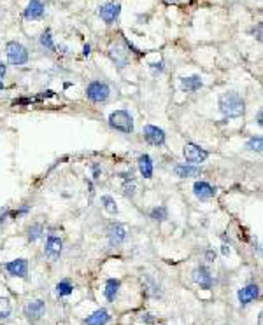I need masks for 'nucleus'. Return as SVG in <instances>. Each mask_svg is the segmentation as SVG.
I'll list each match as a JSON object with an SVG mask.
<instances>
[{
    "label": "nucleus",
    "instance_id": "9",
    "mask_svg": "<svg viewBox=\"0 0 263 325\" xmlns=\"http://www.w3.org/2000/svg\"><path fill=\"white\" fill-rule=\"evenodd\" d=\"M237 297H239L241 306H247V304L254 303L260 297V285L258 283H249V285L242 287L237 292Z\"/></svg>",
    "mask_w": 263,
    "mask_h": 325
},
{
    "label": "nucleus",
    "instance_id": "39",
    "mask_svg": "<svg viewBox=\"0 0 263 325\" xmlns=\"http://www.w3.org/2000/svg\"><path fill=\"white\" fill-rule=\"evenodd\" d=\"M256 119H258V124L262 126V119H263V114H262V110H260V112H258V117H256Z\"/></svg>",
    "mask_w": 263,
    "mask_h": 325
},
{
    "label": "nucleus",
    "instance_id": "37",
    "mask_svg": "<svg viewBox=\"0 0 263 325\" xmlns=\"http://www.w3.org/2000/svg\"><path fill=\"white\" fill-rule=\"evenodd\" d=\"M221 252H223V256H230V247H228L226 243L223 245V248H221Z\"/></svg>",
    "mask_w": 263,
    "mask_h": 325
},
{
    "label": "nucleus",
    "instance_id": "20",
    "mask_svg": "<svg viewBox=\"0 0 263 325\" xmlns=\"http://www.w3.org/2000/svg\"><path fill=\"white\" fill-rule=\"evenodd\" d=\"M175 175L179 178H189V177H198V175L202 173V170L197 168L195 165H177L174 168Z\"/></svg>",
    "mask_w": 263,
    "mask_h": 325
},
{
    "label": "nucleus",
    "instance_id": "23",
    "mask_svg": "<svg viewBox=\"0 0 263 325\" xmlns=\"http://www.w3.org/2000/svg\"><path fill=\"white\" fill-rule=\"evenodd\" d=\"M102 206H104V210L107 213H111V215H116L118 213V205H116V201H114L113 196H102Z\"/></svg>",
    "mask_w": 263,
    "mask_h": 325
},
{
    "label": "nucleus",
    "instance_id": "17",
    "mask_svg": "<svg viewBox=\"0 0 263 325\" xmlns=\"http://www.w3.org/2000/svg\"><path fill=\"white\" fill-rule=\"evenodd\" d=\"M23 16H25L26 19H40V17L44 16V4L40 0H30L25 9V13H23Z\"/></svg>",
    "mask_w": 263,
    "mask_h": 325
},
{
    "label": "nucleus",
    "instance_id": "19",
    "mask_svg": "<svg viewBox=\"0 0 263 325\" xmlns=\"http://www.w3.org/2000/svg\"><path fill=\"white\" fill-rule=\"evenodd\" d=\"M109 54H111V58H113V61L119 67V68H123V67L128 65V52L125 51L121 46H113L111 51H109Z\"/></svg>",
    "mask_w": 263,
    "mask_h": 325
},
{
    "label": "nucleus",
    "instance_id": "15",
    "mask_svg": "<svg viewBox=\"0 0 263 325\" xmlns=\"http://www.w3.org/2000/svg\"><path fill=\"white\" fill-rule=\"evenodd\" d=\"M111 322V315L107 309L100 308L96 309V311H93L92 315H88L86 318H84V325H107Z\"/></svg>",
    "mask_w": 263,
    "mask_h": 325
},
{
    "label": "nucleus",
    "instance_id": "35",
    "mask_svg": "<svg viewBox=\"0 0 263 325\" xmlns=\"http://www.w3.org/2000/svg\"><path fill=\"white\" fill-rule=\"evenodd\" d=\"M206 257H207V260H210V262H212V260H216V252L214 250H207L206 252Z\"/></svg>",
    "mask_w": 263,
    "mask_h": 325
},
{
    "label": "nucleus",
    "instance_id": "3",
    "mask_svg": "<svg viewBox=\"0 0 263 325\" xmlns=\"http://www.w3.org/2000/svg\"><path fill=\"white\" fill-rule=\"evenodd\" d=\"M109 126L121 133H133V119L127 110H114L109 116Z\"/></svg>",
    "mask_w": 263,
    "mask_h": 325
},
{
    "label": "nucleus",
    "instance_id": "27",
    "mask_svg": "<svg viewBox=\"0 0 263 325\" xmlns=\"http://www.w3.org/2000/svg\"><path fill=\"white\" fill-rule=\"evenodd\" d=\"M167 215H169V212H167L165 206H156V208H153L151 213H149V217L156 222H163L167 219Z\"/></svg>",
    "mask_w": 263,
    "mask_h": 325
},
{
    "label": "nucleus",
    "instance_id": "12",
    "mask_svg": "<svg viewBox=\"0 0 263 325\" xmlns=\"http://www.w3.org/2000/svg\"><path fill=\"white\" fill-rule=\"evenodd\" d=\"M142 133H144V140L148 143H151V145H163V143H165V138H167L165 131H163L162 128H158V126L146 124Z\"/></svg>",
    "mask_w": 263,
    "mask_h": 325
},
{
    "label": "nucleus",
    "instance_id": "40",
    "mask_svg": "<svg viewBox=\"0 0 263 325\" xmlns=\"http://www.w3.org/2000/svg\"><path fill=\"white\" fill-rule=\"evenodd\" d=\"M167 4H174V2H177V0H165Z\"/></svg>",
    "mask_w": 263,
    "mask_h": 325
},
{
    "label": "nucleus",
    "instance_id": "38",
    "mask_svg": "<svg viewBox=\"0 0 263 325\" xmlns=\"http://www.w3.org/2000/svg\"><path fill=\"white\" fill-rule=\"evenodd\" d=\"M84 56H88V54H90V52H92V46H90V44H88V46H84Z\"/></svg>",
    "mask_w": 263,
    "mask_h": 325
},
{
    "label": "nucleus",
    "instance_id": "2",
    "mask_svg": "<svg viewBox=\"0 0 263 325\" xmlns=\"http://www.w3.org/2000/svg\"><path fill=\"white\" fill-rule=\"evenodd\" d=\"M5 54H7V61L14 67H23L28 63V51L23 44L11 40L5 46Z\"/></svg>",
    "mask_w": 263,
    "mask_h": 325
},
{
    "label": "nucleus",
    "instance_id": "25",
    "mask_svg": "<svg viewBox=\"0 0 263 325\" xmlns=\"http://www.w3.org/2000/svg\"><path fill=\"white\" fill-rule=\"evenodd\" d=\"M39 44H40V48L48 49V51H55V49H56V46H55V42H53L51 32H49V30H46L42 35H40Z\"/></svg>",
    "mask_w": 263,
    "mask_h": 325
},
{
    "label": "nucleus",
    "instance_id": "5",
    "mask_svg": "<svg viewBox=\"0 0 263 325\" xmlns=\"http://www.w3.org/2000/svg\"><path fill=\"white\" fill-rule=\"evenodd\" d=\"M183 156L189 165H200L209 157V152L206 149H202L200 145H197V143H186L183 147Z\"/></svg>",
    "mask_w": 263,
    "mask_h": 325
},
{
    "label": "nucleus",
    "instance_id": "28",
    "mask_svg": "<svg viewBox=\"0 0 263 325\" xmlns=\"http://www.w3.org/2000/svg\"><path fill=\"white\" fill-rule=\"evenodd\" d=\"M245 147L249 149V151H253V152H262V147H263L262 137H253V138L247 142V145H245Z\"/></svg>",
    "mask_w": 263,
    "mask_h": 325
},
{
    "label": "nucleus",
    "instance_id": "41",
    "mask_svg": "<svg viewBox=\"0 0 263 325\" xmlns=\"http://www.w3.org/2000/svg\"><path fill=\"white\" fill-rule=\"evenodd\" d=\"M0 89H4V83L2 81H0Z\"/></svg>",
    "mask_w": 263,
    "mask_h": 325
},
{
    "label": "nucleus",
    "instance_id": "4",
    "mask_svg": "<svg viewBox=\"0 0 263 325\" xmlns=\"http://www.w3.org/2000/svg\"><path fill=\"white\" fill-rule=\"evenodd\" d=\"M109 95H111L109 86H107V83H102V81H93L86 87L88 100L93 102V103H104V102L109 100Z\"/></svg>",
    "mask_w": 263,
    "mask_h": 325
},
{
    "label": "nucleus",
    "instance_id": "10",
    "mask_svg": "<svg viewBox=\"0 0 263 325\" xmlns=\"http://www.w3.org/2000/svg\"><path fill=\"white\" fill-rule=\"evenodd\" d=\"M193 282L197 283L200 289H204V291H210L214 280H212V274H210L207 266H198V268H195V271H193Z\"/></svg>",
    "mask_w": 263,
    "mask_h": 325
},
{
    "label": "nucleus",
    "instance_id": "11",
    "mask_svg": "<svg viewBox=\"0 0 263 325\" xmlns=\"http://www.w3.org/2000/svg\"><path fill=\"white\" fill-rule=\"evenodd\" d=\"M107 234H109L111 245H113V247H118V245H121V243L127 239L128 231L121 222H111L109 229H107Z\"/></svg>",
    "mask_w": 263,
    "mask_h": 325
},
{
    "label": "nucleus",
    "instance_id": "32",
    "mask_svg": "<svg viewBox=\"0 0 263 325\" xmlns=\"http://www.w3.org/2000/svg\"><path fill=\"white\" fill-rule=\"evenodd\" d=\"M151 68L154 70V74H156V72H158V74H162V72H163V63H153V65H151Z\"/></svg>",
    "mask_w": 263,
    "mask_h": 325
},
{
    "label": "nucleus",
    "instance_id": "16",
    "mask_svg": "<svg viewBox=\"0 0 263 325\" xmlns=\"http://www.w3.org/2000/svg\"><path fill=\"white\" fill-rule=\"evenodd\" d=\"M202 86H204V81H202V77L197 74L181 79V89H183L184 93H195L198 91Z\"/></svg>",
    "mask_w": 263,
    "mask_h": 325
},
{
    "label": "nucleus",
    "instance_id": "34",
    "mask_svg": "<svg viewBox=\"0 0 263 325\" xmlns=\"http://www.w3.org/2000/svg\"><path fill=\"white\" fill-rule=\"evenodd\" d=\"M5 72H7V65H5V63H2V61H0V81L4 79Z\"/></svg>",
    "mask_w": 263,
    "mask_h": 325
},
{
    "label": "nucleus",
    "instance_id": "7",
    "mask_svg": "<svg viewBox=\"0 0 263 325\" xmlns=\"http://www.w3.org/2000/svg\"><path fill=\"white\" fill-rule=\"evenodd\" d=\"M23 313L30 322H39L46 313V303L42 299H30L25 304Z\"/></svg>",
    "mask_w": 263,
    "mask_h": 325
},
{
    "label": "nucleus",
    "instance_id": "18",
    "mask_svg": "<svg viewBox=\"0 0 263 325\" xmlns=\"http://www.w3.org/2000/svg\"><path fill=\"white\" fill-rule=\"evenodd\" d=\"M119 289H121V280H118V278H109V280L105 282V287H104L105 299L109 301V303L116 301V297H118V294H119Z\"/></svg>",
    "mask_w": 263,
    "mask_h": 325
},
{
    "label": "nucleus",
    "instance_id": "26",
    "mask_svg": "<svg viewBox=\"0 0 263 325\" xmlns=\"http://www.w3.org/2000/svg\"><path fill=\"white\" fill-rule=\"evenodd\" d=\"M42 234H44L42 224H32L30 227H28V241L30 243L37 241L39 238H42Z\"/></svg>",
    "mask_w": 263,
    "mask_h": 325
},
{
    "label": "nucleus",
    "instance_id": "30",
    "mask_svg": "<svg viewBox=\"0 0 263 325\" xmlns=\"http://www.w3.org/2000/svg\"><path fill=\"white\" fill-rule=\"evenodd\" d=\"M142 322H146V324H154V322H156V318H154V315H151V313H144V315H142Z\"/></svg>",
    "mask_w": 263,
    "mask_h": 325
},
{
    "label": "nucleus",
    "instance_id": "29",
    "mask_svg": "<svg viewBox=\"0 0 263 325\" xmlns=\"http://www.w3.org/2000/svg\"><path fill=\"white\" fill-rule=\"evenodd\" d=\"M123 192H125L127 198H133V194H135V180H133V178H132V180H125V184H123Z\"/></svg>",
    "mask_w": 263,
    "mask_h": 325
},
{
    "label": "nucleus",
    "instance_id": "21",
    "mask_svg": "<svg viewBox=\"0 0 263 325\" xmlns=\"http://www.w3.org/2000/svg\"><path fill=\"white\" fill-rule=\"evenodd\" d=\"M139 171L140 175L144 178H151L153 177V159L148 156V154H142V156H139Z\"/></svg>",
    "mask_w": 263,
    "mask_h": 325
},
{
    "label": "nucleus",
    "instance_id": "24",
    "mask_svg": "<svg viewBox=\"0 0 263 325\" xmlns=\"http://www.w3.org/2000/svg\"><path fill=\"white\" fill-rule=\"evenodd\" d=\"M11 311H13V306H11L9 297L0 295V320H5V318L11 317Z\"/></svg>",
    "mask_w": 263,
    "mask_h": 325
},
{
    "label": "nucleus",
    "instance_id": "36",
    "mask_svg": "<svg viewBox=\"0 0 263 325\" xmlns=\"http://www.w3.org/2000/svg\"><path fill=\"white\" fill-rule=\"evenodd\" d=\"M9 215H11L9 210H2V212H0V224H2V222L5 221V217H9Z\"/></svg>",
    "mask_w": 263,
    "mask_h": 325
},
{
    "label": "nucleus",
    "instance_id": "33",
    "mask_svg": "<svg viewBox=\"0 0 263 325\" xmlns=\"http://www.w3.org/2000/svg\"><path fill=\"white\" fill-rule=\"evenodd\" d=\"M28 210H30V206H21V208L19 210H16V212H14V215H25V213H28Z\"/></svg>",
    "mask_w": 263,
    "mask_h": 325
},
{
    "label": "nucleus",
    "instance_id": "31",
    "mask_svg": "<svg viewBox=\"0 0 263 325\" xmlns=\"http://www.w3.org/2000/svg\"><path fill=\"white\" fill-rule=\"evenodd\" d=\"M253 35L256 37L258 40H262V23H258V25L253 28Z\"/></svg>",
    "mask_w": 263,
    "mask_h": 325
},
{
    "label": "nucleus",
    "instance_id": "8",
    "mask_svg": "<svg viewBox=\"0 0 263 325\" xmlns=\"http://www.w3.org/2000/svg\"><path fill=\"white\" fill-rule=\"evenodd\" d=\"M4 269L9 276L13 278H26L28 274V260L26 259H14L4 264Z\"/></svg>",
    "mask_w": 263,
    "mask_h": 325
},
{
    "label": "nucleus",
    "instance_id": "6",
    "mask_svg": "<svg viewBox=\"0 0 263 325\" xmlns=\"http://www.w3.org/2000/svg\"><path fill=\"white\" fill-rule=\"evenodd\" d=\"M61 252H63V241L56 234H49L46 239V247H44V256L48 257L51 262H56L60 259Z\"/></svg>",
    "mask_w": 263,
    "mask_h": 325
},
{
    "label": "nucleus",
    "instance_id": "22",
    "mask_svg": "<svg viewBox=\"0 0 263 325\" xmlns=\"http://www.w3.org/2000/svg\"><path fill=\"white\" fill-rule=\"evenodd\" d=\"M74 292V285L70 280H61V282L56 283V295L58 297H67Z\"/></svg>",
    "mask_w": 263,
    "mask_h": 325
},
{
    "label": "nucleus",
    "instance_id": "14",
    "mask_svg": "<svg viewBox=\"0 0 263 325\" xmlns=\"http://www.w3.org/2000/svg\"><path fill=\"white\" fill-rule=\"evenodd\" d=\"M193 194L197 196L200 201H207L210 198L216 196V187H212L209 182H204V180H198V182L193 184Z\"/></svg>",
    "mask_w": 263,
    "mask_h": 325
},
{
    "label": "nucleus",
    "instance_id": "1",
    "mask_svg": "<svg viewBox=\"0 0 263 325\" xmlns=\"http://www.w3.org/2000/svg\"><path fill=\"white\" fill-rule=\"evenodd\" d=\"M219 112L223 114L226 119H237L245 114V102L239 93L235 91H226L219 96L218 100Z\"/></svg>",
    "mask_w": 263,
    "mask_h": 325
},
{
    "label": "nucleus",
    "instance_id": "13",
    "mask_svg": "<svg viewBox=\"0 0 263 325\" xmlns=\"http://www.w3.org/2000/svg\"><path fill=\"white\" fill-rule=\"evenodd\" d=\"M98 14H100V17L107 23V25H113V23L119 17V14H121V5L114 4V2H107V4L100 5Z\"/></svg>",
    "mask_w": 263,
    "mask_h": 325
}]
</instances>
